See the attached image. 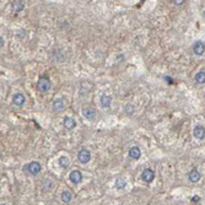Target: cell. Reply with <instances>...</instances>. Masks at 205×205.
<instances>
[{
	"mask_svg": "<svg viewBox=\"0 0 205 205\" xmlns=\"http://www.w3.org/2000/svg\"><path fill=\"white\" fill-rule=\"evenodd\" d=\"M41 170H42V166H41V164L37 162V161L30 162V164H27L26 166H24V171L30 173V174H32V176L38 174V173L41 172Z\"/></svg>",
	"mask_w": 205,
	"mask_h": 205,
	"instance_id": "cell-1",
	"label": "cell"
},
{
	"mask_svg": "<svg viewBox=\"0 0 205 205\" xmlns=\"http://www.w3.org/2000/svg\"><path fill=\"white\" fill-rule=\"evenodd\" d=\"M37 87L41 92H47L50 87H52V82L47 77V76H42L39 80H38V84H37Z\"/></svg>",
	"mask_w": 205,
	"mask_h": 205,
	"instance_id": "cell-2",
	"label": "cell"
},
{
	"mask_svg": "<svg viewBox=\"0 0 205 205\" xmlns=\"http://www.w3.org/2000/svg\"><path fill=\"white\" fill-rule=\"evenodd\" d=\"M77 160L81 162V164H87L90 160H91V154L89 150L86 149H81L79 152H77Z\"/></svg>",
	"mask_w": 205,
	"mask_h": 205,
	"instance_id": "cell-3",
	"label": "cell"
},
{
	"mask_svg": "<svg viewBox=\"0 0 205 205\" xmlns=\"http://www.w3.org/2000/svg\"><path fill=\"white\" fill-rule=\"evenodd\" d=\"M141 178H142L144 182L151 183L155 179V173H154V171L151 168H146V170H144L142 173H141Z\"/></svg>",
	"mask_w": 205,
	"mask_h": 205,
	"instance_id": "cell-4",
	"label": "cell"
},
{
	"mask_svg": "<svg viewBox=\"0 0 205 205\" xmlns=\"http://www.w3.org/2000/svg\"><path fill=\"white\" fill-rule=\"evenodd\" d=\"M69 178H70L71 183H74V184H79V183L82 181V174H81V172L80 171L75 170V171H71L70 176H69Z\"/></svg>",
	"mask_w": 205,
	"mask_h": 205,
	"instance_id": "cell-5",
	"label": "cell"
},
{
	"mask_svg": "<svg viewBox=\"0 0 205 205\" xmlns=\"http://www.w3.org/2000/svg\"><path fill=\"white\" fill-rule=\"evenodd\" d=\"M82 114H84V117H85L86 119H89V120H94V119L96 118V111H95L94 108H91V107L84 108Z\"/></svg>",
	"mask_w": 205,
	"mask_h": 205,
	"instance_id": "cell-6",
	"label": "cell"
},
{
	"mask_svg": "<svg viewBox=\"0 0 205 205\" xmlns=\"http://www.w3.org/2000/svg\"><path fill=\"white\" fill-rule=\"evenodd\" d=\"M193 50H194V54L195 55H203L205 52V44L203 42H197L194 46H193Z\"/></svg>",
	"mask_w": 205,
	"mask_h": 205,
	"instance_id": "cell-7",
	"label": "cell"
},
{
	"mask_svg": "<svg viewBox=\"0 0 205 205\" xmlns=\"http://www.w3.org/2000/svg\"><path fill=\"white\" fill-rule=\"evenodd\" d=\"M25 101L26 100H25V96L22 94H15L14 97H12V102L17 107H22L25 104Z\"/></svg>",
	"mask_w": 205,
	"mask_h": 205,
	"instance_id": "cell-8",
	"label": "cell"
},
{
	"mask_svg": "<svg viewBox=\"0 0 205 205\" xmlns=\"http://www.w3.org/2000/svg\"><path fill=\"white\" fill-rule=\"evenodd\" d=\"M193 134H194V137H197V139H199V140L204 139L205 137V128L203 127V125H197V127L194 128V130H193Z\"/></svg>",
	"mask_w": 205,
	"mask_h": 205,
	"instance_id": "cell-9",
	"label": "cell"
},
{
	"mask_svg": "<svg viewBox=\"0 0 205 205\" xmlns=\"http://www.w3.org/2000/svg\"><path fill=\"white\" fill-rule=\"evenodd\" d=\"M63 124H64V127L68 130H71V129H74L76 127V120L74 118H71V117H65L64 120H63Z\"/></svg>",
	"mask_w": 205,
	"mask_h": 205,
	"instance_id": "cell-10",
	"label": "cell"
},
{
	"mask_svg": "<svg viewBox=\"0 0 205 205\" xmlns=\"http://www.w3.org/2000/svg\"><path fill=\"white\" fill-rule=\"evenodd\" d=\"M64 108H65V104H64V100L63 98L54 100V102H53V109L55 112H62V111H64Z\"/></svg>",
	"mask_w": 205,
	"mask_h": 205,
	"instance_id": "cell-11",
	"label": "cell"
},
{
	"mask_svg": "<svg viewBox=\"0 0 205 205\" xmlns=\"http://www.w3.org/2000/svg\"><path fill=\"white\" fill-rule=\"evenodd\" d=\"M200 172L198 171L197 168H193L192 171L189 172V174H188V178H189V181L190 182H193V183H195V182H198L199 179H200Z\"/></svg>",
	"mask_w": 205,
	"mask_h": 205,
	"instance_id": "cell-12",
	"label": "cell"
},
{
	"mask_svg": "<svg viewBox=\"0 0 205 205\" xmlns=\"http://www.w3.org/2000/svg\"><path fill=\"white\" fill-rule=\"evenodd\" d=\"M140 155H141V151H140V149L137 147V146H134V147H132V149L129 150V156H130V159L137 160V159H140Z\"/></svg>",
	"mask_w": 205,
	"mask_h": 205,
	"instance_id": "cell-13",
	"label": "cell"
},
{
	"mask_svg": "<svg viewBox=\"0 0 205 205\" xmlns=\"http://www.w3.org/2000/svg\"><path fill=\"white\" fill-rule=\"evenodd\" d=\"M100 102H101V106H102L103 108H107V107H109L111 103H112V97L108 96V95H103V96H101Z\"/></svg>",
	"mask_w": 205,
	"mask_h": 205,
	"instance_id": "cell-14",
	"label": "cell"
},
{
	"mask_svg": "<svg viewBox=\"0 0 205 205\" xmlns=\"http://www.w3.org/2000/svg\"><path fill=\"white\" fill-rule=\"evenodd\" d=\"M71 199H72V194H71V192L65 190V192L62 193V202H63V203L68 204V203L71 202Z\"/></svg>",
	"mask_w": 205,
	"mask_h": 205,
	"instance_id": "cell-15",
	"label": "cell"
},
{
	"mask_svg": "<svg viewBox=\"0 0 205 205\" xmlns=\"http://www.w3.org/2000/svg\"><path fill=\"white\" fill-rule=\"evenodd\" d=\"M195 82L197 84H204L205 82V71H199L195 75Z\"/></svg>",
	"mask_w": 205,
	"mask_h": 205,
	"instance_id": "cell-16",
	"label": "cell"
},
{
	"mask_svg": "<svg viewBox=\"0 0 205 205\" xmlns=\"http://www.w3.org/2000/svg\"><path fill=\"white\" fill-rule=\"evenodd\" d=\"M69 164H70V161H69L68 157H65V156H62L60 159H59V165H60V167H63V168H67L69 166Z\"/></svg>",
	"mask_w": 205,
	"mask_h": 205,
	"instance_id": "cell-17",
	"label": "cell"
},
{
	"mask_svg": "<svg viewBox=\"0 0 205 205\" xmlns=\"http://www.w3.org/2000/svg\"><path fill=\"white\" fill-rule=\"evenodd\" d=\"M24 7H25V4H24L22 1H17V2H15L14 10H15L16 12H20V11H22V10H24Z\"/></svg>",
	"mask_w": 205,
	"mask_h": 205,
	"instance_id": "cell-18",
	"label": "cell"
},
{
	"mask_svg": "<svg viewBox=\"0 0 205 205\" xmlns=\"http://www.w3.org/2000/svg\"><path fill=\"white\" fill-rule=\"evenodd\" d=\"M116 187H117L118 189H123V188L125 187V181H124V179H117V181H116Z\"/></svg>",
	"mask_w": 205,
	"mask_h": 205,
	"instance_id": "cell-19",
	"label": "cell"
},
{
	"mask_svg": "<svg viewBox=\"0 0 205 205\" xmlns=\"http://www.w3.org/2000/svg\"><path fill=\"white\" fill-rule=\"evenodd\" d=\"M124 111H125V113H127V114H133V113H134V106L129 103V104H127V106H125Z\"/></svg>",
	"mask_w": 205,
	"mask_h": 205,
	"instance_id": "cell-20",
	"label": "cell"
},
{
	"mask_svg": "<svg viewBox=\"0 0 205 205\" xmlns=\"http://www.w3.org/2000/svg\"><path fill=\"white\" fill-rule=\"evenodd\" d=\"M184 1H185V0H173V2H174L176 5H182Z\"/></svg>",
	"mask_w": 205,
	"mask_h": 205,
	"instance_id": "cell-21",
	"label": "cell"
},
{
	"mask_svg": "<svg viewBox=\"0 0 205 205\" xmlns=\"http://www.w3.org/2000/svg\"><path fill=\"white\" fill-rule=\"evenodd\" d=\"M198 200H199V197H194L193 198V202H198Z\"/></svg>",
	"mask_w": 205,
	"mask_h": 205,
	"instance_id": "cell-22",
	"label": "cell"
}]
</instances>
